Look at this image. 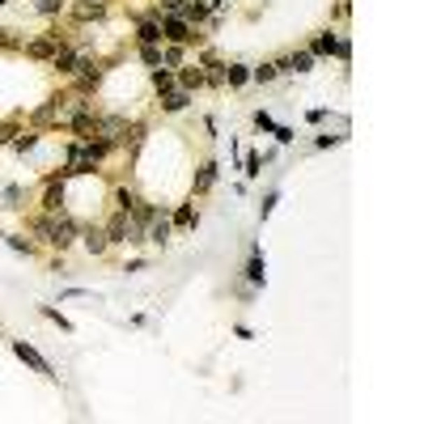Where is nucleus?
Instances as JSON below:
<instances>
[{
    "mask_svg": "<svg viewBox=\"0 0 424 424\" xmlns=\"http://www.w3.org/2000/svg\"><path fill=\"white\" fill-rule=\"evenodd\" d=\"M34 234L43 238V242H51V246H56V250H64L81 229H77V221L68 217V212L60 208V212H43V217L34 221Z\"/></svg>",
    "mask_w": 424,
    "mask_h": 424,
    "instance_id": "obj_1",
    "label": "nucleus"
},
{
    "mask_svg": "<svg viewBox=\"0 0 424 424\" xmlns=\"http://www.w3.org/2000/svg\"><path fill=\"white\" fill-rule=\"evenodd\" d=\"M106 238L111 242H144V225L132 217L128 208H119L111 221H106Z\"/></svg>",
    "mask_w": 424,
    "mask_h": 424,
    "instance_id": "obj_2",
    "label": "nucleus"
},
{
    "mask_svg": "<svg viewBox=\"0 0 424 424\" xmlns=\"http://www.w3.org/2000/svg\"><path fill=\"white\" fill-rule=\"evenodd\" d=\"M157 22H162V43H179V47H187V43L199 38L195 26H191L187 17H179V13H157Z\"/></svg>",
    "mask_w": 424,
    "mask_h": 424,
    "instance_id": "obj_3",
    "label": "nucleus"
},
{
    "mask_svg": "<svg viewBox=\"0 0 424 424\" xmlns=\"http://www.w3.org/2000/svg\"><path fill=\"white\" fill-rule=\"evenodd\" d=\"M68 128H73V132H77L81 140H89V136H98V128H102V115H98V111H89V106H85L81 115H73V119H68Z\"/></svg>",
    "mask_w": 424,
    "mask_h": 424,
    "instance_id": "obj_4",
    "label": "nucleus"
},
{
    "mask_svg": "<svg viewBox=\"0 0 424 424\" xmlns=\"http://www.w3.org/2000/svg\"><path fill=\"white\" fill-rule=\"evenodd\" d=\"M170 217H166V212H153V217H149V225H144V242H153V246H162L166 238H170Z\"/></svg>",
    "mask_w": 424,
    "mask_h": 424,
    "instance_id": "obj_5",
    "label": "nucleus"
},
{
    "mask_svg": "<svg viewBox=\"0 0 424 424\" xmlns=\"http://www.w3.org/2000/svg\"><path fill=\"white\" fill-rule=\"evenodd\" d=\"M13 352H17V361H26V365L34 369V374H43V378H56V374H51V365H47V361H43V356H38V352H34L26 340H13Z\"/></svg>",
    "mask_w": 424,
    "mask_h": 424,
    "instance_id": "obj_6",
    "label": "nucleus"
},
{
    "mask_svg": "<svg viewBox=\"0 0 424 424\" xmlns=\"http://www.w3.org/2000/svg\"><path fill=\"white\" fill-rule=\"evenodd\" d=\"M43 208H47V212H60V208H64V174H51V179H47Z\"/></svg>",
    "mask_w": 424,
    "mask_h": 424,
    "instance_id": "obj_7",
    "label": "nucleus"
},
{
    "mask_svg": "<svg viewBox=\"0 0 424 424\" xmlns=\"http://www.w3.org/2000/svg\"><path fill=\"white\" fill-rule=\"evenodd\" d=\"M73 73L81 77V85H85V89L102 81V64H98V60H89V56H77V64H73Z\"/></svg>",
    "mask_w": 424,
    "mask_h": 424,
    "instance_id": "obj_8",
    "label": "nucleus"
},
{
    "mask_svg": "<svg viewBox=\"0 0 424 424\" xmlns=\"http://www.w3.org/2000/svg\"><path fill=\"white\" fill-rule=\"evenodd\" d=\"M174 85H183L187 93H195V89H204V85H208V77H204V68H199V64H191V68H179V73H174Z\"/></svg>",
    "mask_w": 424,
    "mask_h": 424,
    "instance_id": "obj_9",
    "label": "nucleus"
},
{
    "mask_svg": "<svg viewBox=\"0 0 424 424\" xmlns=\"http://www.w3.org/2000/svg\"><path fill=\"white\" fill-rule=\"evenodd\" d=\"M77 238L85 242V250H89V255H106V246H111V238H106V229H98V225H89V229H81Z\"/></svg>",
    "mask_w": 424,
    "mask_h": 424,
    "instance_id": "obj_10",
    "label": "nucleus"
},
{
    "mask_svg": "<svg viewBox=\"0 0 424 424\" xmlns=\"http://www.w3.org/2000/svg\"><path fill=\"white\" fill-rule=\"evenodd\" d=\"M157 98H162V111H170V115H174V111H183V106L191 102V93H187L183 85H170V89H162Z\"/></svg>",
    "mask_w": 424,
    "mask_h": 424,
    "instance_id": "obj_11",
    "label": "nucleus"
},
{
    "mask_svg": "<svg viewBox=\"0 0 424 424\" xmlns=\"http://www.w3.org/2000/svg\"><path fill=\"white\" fill-rule=\"evenodd\" d=\"M106 5H111V0H77L73 17H77V22H98V17L106 13Z\"/></svg>",
    "mask_w": 424,
    "mask_h": 424,
    "instance_id": "obj_12",
    "label": "nucleus"
},
{
    "mask_svg": "<svg viewBox=\"0 0 424 424\" xmlns=\"http://www.w3.org/2000/svg\"><path fill=\"white\" fill-rule=\"evenodd\" d=\"M60 51V38L51 34V38H34V43H26V56H34V60H51Z\"/></svg>",
    "mask_w": 424,
    "mask_h": 424,
    "instance_id": "obj_13",
    "label": "nucleus"
},
{
    "mask_svg": "<svg viewBox=\"0 0 424 424\" xmlns=\"http://www.w3.org/2000/svg\"><path fill=\"white\" fill-rule=\"evenodd\" d=\"M212 183H217V162H204V166L195 170V183H191V191H195V195H204Z\"/></svg>",
    "mask_w": 424,
    "mask_h": 424,
    "instance_id": "obj_14",
    "label": "nucleus"
},
{
    "mask_svg": "<svg viewBox=\"0 0 424 424\" xmlns=\"http://www.w3.org/2000/svg\"><path fill=\"white\" fill-rule=\"evenodd\" d=\"M310 64H314V56H310V51H293V56H285L276 68H280V73H305Z\"/></svg>",
    "mask_w": 424,
    "mask_h": 424,
    "instance_id": "obj_15",
    "label": "nucleus"
},
{
    "mask_svg": "<svg viewBox=\"0 0 424 424\" xmlns=\"http://www.w3.org/2000/svg\"><path fill=\"white\" fill-rule=\"evenodd\" d=\"M136 38H140V43H157V47H162V22H157V17H144Z\"/></svg>",
    "mask_w": 424,
    "mask_h": 424,
    "instance_id": "obj_16",
    "label": "nucleus"
},
{
    "mask_svg": "<svg viewBox=\"0 0 424 424\" xmlns=\"http://www.w3.org/2000/svg\"><path fill=\"white\" fill-rule=\"evenodd\" d=\"M335 47H340V38H335V34H318V38H314V47H310V56H335Z\"/></svg>",
    "mask_w": 424,
    "mask_h": 424,
    "instance_id": "obj_17",
    "label": "nucleus"
},
{
    "mask_svg": "<svg viewBox=\"0 0 424 424\" xmlns=\"http://www.w3.org/2000/svg\"><path fill=\"white\" fill-rule=\"evenodd\" d=\"M162 68H183V47L179 43H170V47H162Z\"/></svg>",
    "mask_w": 424,
    "mask_h": 424,
    "instance_id": "obj_18",
    "label": "nucleus"
},
{
    "mask_svg": "<svg viewBox=\"0 0 424 424\" xmlns=\"http://www.w3.org/2000/svg\"><path fill=\"white\" fill-rule=\"evenodd\" d=\"M140 60L149 68H162V47H157V43H140Z\"/></svg>",
    "mask_w": 424,
    "mask_h": 424,
    "instance_id": "obj_19",
    "label": "nucleus"
},
{
    "mask_svg": "<svg viewBox=\"0 0 424 424\" xmlns=\"http://www.w3.org/2000/svg\"><path fill=\"white\" fill-rule=\"evenodd\" d=\"M225 81L238 89V85H246V81H250V68H246V64H229V68H225Z\"/></svg>",
    "mask_w": 424,
    "mask_h": 424,
    "instance_id": "obj_20",
    "label": "nucleus"
},
{
    "mask_svg": "<svg viewBox=\"0 0 424 424\" xmlns=\"http://www.w3.org/2000/svg\"><path fill=\"white\" fill-rule=\"evenodd\" d=\"M170 225H179V229H195V212H191V204H183L179 212H174V221Z\"/></svg>",
    "mask_w": 424,
    "mask_h": 424,
    "instance_id": "obj_21",
    "label": "nucleus"
},
{
    "mask_svg": "<svg viewBox=\"0 0 424 424\" xmlns=\"http://www.w3.org/2000/svg\"><path fill=\"white\" fill-rule=\"evenodd\" d=\"M170 85H174V73H170V68H153V89H157V93L170 89Z\"/></svg>",
    "mask_w": 424,
    "mask_h": 424,
    "instance_id": "obj_22",
    "label": "nucleus"
},
{
    "mask_svg": "<svg viewBox=\"0 0 424 424\" xmlns=\"http://www.w3.org/2000/svg\"><path fill=\"white\" fill-rule=\"evenodd\" d=\"M250 77H255V81H276L280 68H276V64H259V68H250Z\"/></svg>",
    "mask_w": 424,
    "mask_h": 424,
    "instance_id": "obj_23",
    "label": "nucleus"
},
{
    "mask_svg": "<svg viewBox=\"0 0 424 424\" xmlns=\"http://www.w3.org/2000/svg\"><path fill=\"white\" fill-rule=\"evenodd\" d=\"M34 9H38L43 17H56V13L64 9V0H38V5H34Z\"/></svg>",
    "mask_w": 424,
    "mask_h": 424,
    "instance_id": "obj_24",
    "label": "nucleus"
},
{
    "mask_svg": "<svg viewBox=\"0 0 424 424\" xmlns=\"http://www.w3.org/2000/svg\"><path fill=\"white\" fill-rule=\"evenodd\" d=\"M51 119H56V102H43L34 111V123H51Z\"/></svg>",
    "mask_w": 424,
    "mask_h": 424,
    "instance_id": "obj_25",
    "label": "nucleus"
},
{
    "mask_svg": "<svg viewBox=\"0 0 424 424\" xmlns=\"http://www.w3.org/2000/svg\"><path fill=\"white\" fill-rule=\"evenodd\" d=\"M34 140H38V132H17L13 149H17V153H26V149H34Z\"/></svg>",
    "mask_w": 424,
    "mask_h": 424,
    "instance_id": "obj_26",
    "label": "nucleus"
},
{
    "mask_svg": "<svg viewBox=\"0 0 424 424\" xmlns=\"http://www.w3.org/2000/svg\"><path fill=\"white\" fill-rule=\"evenodd\" d=\"M191 5V0H162V9H157V13H183Z\"/></svg>",
    "mask_w": 424,
    "mask_h": 424,
    "instance_id": "obj_27",
    "label": "nucleus"
},
{
    "mask_svg": "<svg viewBox=\"0 0 424 424\" xmlns=\"http://www.w3.org/2000/svg\"><path fill=\"white\" fill-rule=\"evenodd\" d=\"M9 246L22 250V255H34V242H26V238H17V234H9Z\"/></svg>",
    "mask_w": 424,
    "mask_h": 424,
    "instance_id": "obj_28",
    "label": "nucleus"
},
{
    "mask_svg": "<svg viewBox=\"0 0 424 424\" xmlns=\"http://www.w3.org/2000/svg\"><path fill=\"white\" fill-rule=\"evenodd\" d=\"M17 140V123H0V144H13Z\"/></svg>",
    "mask_w": 424,
    "mask_h": 424,
    "instance_id": "obj_29",
    "label": "nucleus"
},
{
    "mask_svg": "<svg viewBox=\"0 0 424 424\" xmlns=\"http://www.w3.org/2000/svg\"><path fill=\"white\" fill-rule=\"evenodd\" d=\"M246 276H250V280H255V285H259V280H263V259H259V255H255V259H250V268H246Z\"/></svg>",
    "mask_w": 424,
    "mask_h": 424,
    "instance_id": "obj_30",
    "label": "nucleus"
},
{
    "mask_svg": "<svg viewBox=\"0 0 424 424\" xmlns=\"http://www.w3.org/2000/svg\"><path fill=\"white\" fill-rule=\"evenodd\" d=\"M115 199H119V208H132V199H136V195H132L128 187H119V191H115Z\"/></svg>",
    "mask_w": 424,
    "mask_h": 424,
    "instance_id": "obj_31",
    "label": "nucleus"
},
{
    "mask_svg": "<svg viewBox=\"0 0 424 424\" xmlns=\"http://www.w3.org/2000/svg\"><path fill=\"white\" fill-rule=\"evenodd\" d=\"M17 199H22V191H17V187H9V191H5V208H17Z\"/></svg>",
    "mask_w": 424,
    "mask_h": 424,
    "instance_id": "obj_32",
    "label": "nucleus"
},
{
    "mask_svg": "<svg viewBox=\"0 0 424 424\" xmlns=\"http://www.w3.org/2000/svg\"><path fill=\"white\" fill-rule=\"evenodd\" d=\"M335 56H340V60H348V56H352V43H348V38H340V47H335Z\"/></svg>",
    "mask_w": 424,
    "mask_h": 424,
    "instance_id": "obj_33",
    "label": "nucleus"
},
{
    "mask_svg": "<svg viewBox=\"0 0 424 424\" xmlns=\"http://www.w3.org/2000/svg\"><path fill=\"white\" fill-rule=\"evenodd\" d=\"M0 47H22V43H17V38H13L9 30H0Z\"/></svg>",
    "mask_w": 424,
    "mask_h": 424,
    "instance_id": "obj_34",
    "label": "nucleus"
},
{
    "mask_svg": "<svg viewBox=\"0 0 424 424\" xmlns=\"http://www.w3.org/2000/svg\"><path fill=\"white\" fill-rule=\"evenodd\" d=\"M0 5H5V0H0Z\"/></svg>",
    "mask_w": 424,
    "mask_h": 424,
    "instance_id": "obj_35",
    "label": "nucleus"
}]
</instances>
